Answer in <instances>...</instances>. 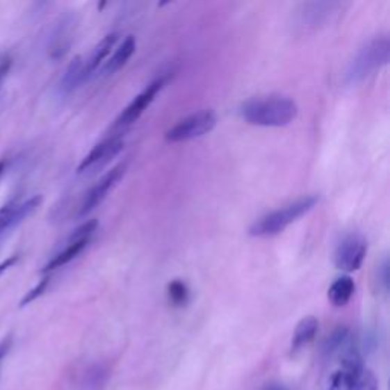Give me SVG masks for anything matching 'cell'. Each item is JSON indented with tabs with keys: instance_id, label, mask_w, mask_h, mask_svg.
<instances>
[{
	"instance_id": "cell-19",
	"label": "cell",
	"mask_w": 390,
	"mask_h": 390,
	"mask_svg": "<svg viewBox=\"0 0 390 390\" xmlns=\"http://www.w3.org/2000/svg\"><path fill=\"white\" fill-rule=\"evenodd\" d=\"M341 390H378V378L371 369H363Z\"/></svg>"
},
{
	"instance_id": "cell-15",
	"label": "cell",
	"mask_w": 390,
	"mask_h": 390,
	"mask_svg": "<svg viewBox=\"0 0 390 390\" xmlns=\"http://www.w3.org/2000/svg\"><path fill=\"white\" fill-rule=\"evenodd\" d=\"M355 293V282L351 276L337 277L328 290V299L334 307H345Z\"/></svg>"
},
{
	"instance_id": "cell-7",
	"label": "cell",
	"mask_w": 390,
	"mask_h": 390,
	"mask_svg": "<svg viewBox=\"0 0 390 390\" xmlns=\"http://www.w3.org/2000/svg\"><path fill=\"white\" fill-rule=\"evenodd\" d=\"M125 170L127 163H119L113 170H110L104 177L98 180V183H95V185L87 190L81 204H79L78 217H86V215H89L92 211L97 209L98 206L106 200L110 190L117 185V181L124 177Z\"/></svg>"
},
{
	"instance_id": "cell-17",
	"label": "cell",
	"mask_w": 390,
	"mask_h": 390,
	"mask_svg": "<svg viewBox=\"0 0 390 390\" xmlns=\"http://www.w3.org/2000/svg\"><path fill=\"white\" fill-rule=\"evenodd\" d=\"M107 377L108 372L104 366L93 364L84 371L81 378V387L83 390H101L106 384Z\"/></svg>"
},
{
	"instance_id": "cell-5",
	"label": "cell",
	"mask_w": 390,
	"mask_h": 390,
	"mask_svg": "<svg viewBox=\"0 0 390 390\" xmlns=\"http://www.w3.org/2000/svg\"><path fill=\"white\" fill-rule=\"evenodd\" d=\"M165 86V79L159 78L154 79L153 83H149L145 89H143L136 98H134L129 106L124 108V111L121 115L117 116V119L115 121L113 127H111V131H124L129 129L130 125H133L138 119L143 115L151 102L154 101V98L157 97V93L162 90V87Z\"/></svg>"
},
{
	"instance_id": "cell-11",
	"label": "cell",
	"mask_w": 390,
	"mask_h": 390,
	"mask_svg": "<svg viewBox=\"0 0 390 390\" xmlns=\"http://www.w3.org/2000/svg\"><path fill=\"white\" fill-rule=\"evenodd\" d=\"M117 40H119V34L111 33V34H108V35L102 38L97 46H95V49L90 54V57L84 61V78H86V81L95 74V72L99 69L102 63H106L111 49H113L115 44L117 43Z\"/></svg>"
},
{
	"instance_id": "cell-26",
	"label": "cell",
	"mask_w": 390,
	"mask_h": 390,
	"mask_svg": "<svg viewBox=\"0 0 390 390\" xmlns=\"http://www.w3.org/2000/svg\"><path fill=\"white\" fill-rule=\"evenodd\" d=\"M266 390H285L282 386H270Z\"/></svg>"
},
{
	"instance_id": "cell-14",
	"label": "cell",
	"mask_w": 390,
	"mask_h": 390,
	"mask_svg": "<svg viewBox=\"0 0 390 390\" xmlns=\"http://www.w3.org/2000/svg\"><path fill=\"white\" fill-rule=\"evenodd\" d=\"M317 330H319V320H317L314 316L304 317V319L296 325V330H294L293 340H291V351L298 352L302 348H305L307 345L311 343L316 337Z\"/></svg>"
},
{
	"instance_id": "cell-25",
	"label": "cell",
	"mask_w": 390,
	"mask_h": 390,
	"mask_svg": "<svg viewBox=\"0 0 390 390\" xmlns=\"http://www.w3.org/2000/svg\"><path fill=\"white\" fill-rule=\"evenodd\" d=\"M17 259H19V257H15V254H13V257H10L8 259L0 262V275H2V273L5 272V270L13 267V266L15 264V262H17Z\"/></svg>"
},
{
	"instance_id": "cell-10",
	"label": "cell",
	"mask_w": 390,
	"mask_h": 390,
	"mask_svg": "<svg viewBox=\"0 0 390 390\" xmlns=\"http://www.w3.org/2000/svg\"><path fill=\"white\" fill-rule=\"evenodd\" d=\"M40 203H42V197L35 195L28 198L25 202L13 200L2 206L0 208V236L10 232L15 226H19L28 215H31L38 208Z\"/></svg>"
},
{
	"instance_id": "cell-13",
	"label": "cell",
	"mask_w": 390,
	"mask_h": 390,
	"mask_svg": "<svg viewBox=\"0 0 390 390\" xmlns=\"http://www.w3.org/2000/svg\"><path fill=\"white\" fill-rule=\"evenodd\" d=\"M134 51H136V38H134L133 35L125 37L122 40V43L117 46L115 54L106 60L104 66H102V70H101L102 75L110 76V75L116 74L117 70H121L127 63H129V60L133 57Z\"/></svg>"
},
{
	"instance_id": "cell-4",
	"label": "cell",
	"mask_w": 390,
	"mask_h": 390,
	"mask_svg": "<svg viewBox=\"0 0 390 390\" xmlns=\"http://www.w3.org/2000/svg\"><path fill=\"white\" fill-rule=\"evenodd\" d=\"M217 125V115L212 110H202L183 117L176 125L165 133V139L170 143L189 142L211 133Z\"/></svg>"
},
{
	"instance_id": "cell-2",
	"label": "cell",
	"mask_w": 390,
	"mask_h": 390,
	"mask_svg": "<svg viewBox=\"0 0 390 390\" xmlns=\"http://www.w3.org/2000/svg\"><path fill=\"white\" fill-rule=\"evenodd\" d=\"M317 203H319V197H302L299 200L286 204L281 209L270 212L254 221L252 227L249 229V235L257 238H270L279 235L290 225H293L294 221H298L300 217L311 212Z\"/></svg>"
},
{
	"instance_id": "cell-9",
	"label": "cell",
	"mask_w": 390,
	"mask_h": 390,
	"mask_svg": "<svg viewBox=\"0 0 390 390\" xmlns=\"http://www.w3.org/2000/svg\"><path fill=\"white\" fill-rule=\"evenodd\" d=\"M341 10L339 2H308L302 3L298 11V25L304 29H316L331 22Z\"/></svg>"
},
{
	"instance_id": "cell-20",
	"label": "cell",
	"mask_w": 390,
	"mask_h": 390,
	"mask_svg": "<svg viewBox=\"0 0 390 390\" xmlns=\"http://www.w3.org/2000/svg\"><path fill=\"white\" fill-rule=\"evenodd\" d=\"M168 298L172 305L183 307L188 304L189 300V289L183 281H172L168 285Z\"/></svg>"
},
{
	"instance_id": "cell-6",
	"label": "cell",
	"mask_w": 390,
	"mask_h": 390,
	"mask_svg": "<svg viewBox=\"0 0 390 390\" xmlns=\"http://www.w3.org/2000/svg\"><path fill=\"white\" fill-rule=\"evenodd\" d=\"M366 252H368V243L364 238L358 234H351L345 236L337 245L334 253V264L346 273L357 272L363 266Z\"/></svg>"
},
{
	"instance_id": "cell-27",
	"label": "cell",
	"mask_w": 390,
	"mask_h": 390,
	"mask_svg": "<svg viewBox=\"0 0 390 390\" xmlns=\"http://www.w3.org/2000/svg\"><path fill=\"white\" fill-rule=\"evenodd\" d=\"M3 171H5V161H0V177H2Z\"/></svg>"
},
{
	"instance_id": "cell-23",
	"label": "cell",
	"mask_w": 390,
	"mask_h": 390,
	"mask_svg": "<svg viewBox=\"0 0 390 390\" xmlns=\"http://www.w3.org/2000/svg\"><path fill=\"white\" fill-rule=\"evenodd\" d=\"M11 66H13V58L10 55H2V57H0V87H2L5 78L8 76V74H10Z\"/></svg>"
},
{
	"instance_id": "cell-16",
	"label": "cell",
	"mask_w": 390,
	"mask_h": 390,
	"mask_svg": "<svg viewBox=\"0 0 390 390\" xmlns=\"http://www.w3.org/2000/svg\"><path fill=\"white\" fill-rule=\"evenodd\" d=\"M86 81L84 78V61L81 57H76L72 60L70 65L67 66L65 75L61 78L60 83V92L63 95H69L74 92L79 84Z\"/></svg>"
},
{
	"instance_id": "cell-22",
	"label": "cell",
	"mask_w": 390,
	"mask_h": 390,
	"mask_svg": "<svg viewBox=\"0 0 390 390\" xmlns=\"http://www.w3.org/2000/svg\"><path fill=\"white\" fill-rule=\"evenodd\" d=\"M47 285H49V277H44V279L40 281V282L34 286L33 290H29V291L25 294V298H23L22 302H20V307H26V305L31 304V302H34L35 299H38V298L42 296V294L46 291Z\"/></svg>"
},
{
	"instance_id": "cell-21",
	"label": "cell",
	"mask_w": 390,
	"mask_h": 390,
	"mask_svg": "<svg viewBox=\"0 0 390 390\" xmlns=\"http://www.w3.org/2000/svg\"><path fill=\"white\" fill-rule=\"evenodd\" d=\"M377 285L381 293L387 294V291H389V261H387V258L381 261L377 267Z\"/></svg>"
},
{
	"instance_id": "cell-24",
	"label": "cell",
	"mask_w": 390,
	"mask_h": 390,
	"mask_svg": "<svg viewBox=\"0 0 390 390\" xmlns=\"http://www.w3.org/2000/svg\"><path fill=\"white\" fill-rule=\"evenodd\" d=\"M11 346H13V336H6L2 341H0V361L3 360L8 352H10Z\"/></svg>"
},
{
	"instance_id": "cell-12",
	"label": "cell",
	"mask_w": 390,
	"mask_h": 390,
	"mask_svg": "<svg viewBox=\"0 0 390 390\" xmlns=\"http://www.w3.org/2000/svg\"><path fill=\"white\" fill-rule=\"evenodd\" d=\"M89 243H90V238H75L70 235L66 247L63 249L60 253L55 254V257L47 262L43 268V273L54 272V270L61 268L63 266L69 264L70 261H74L78 254L87 247V244Z\"/></svg>"
},
{
	"instance_id": "cell-18",
	"label": "cell",
	"mask_w": 390,
	"mask_h": 390,
	"mask_svg": "<svg viewBox=\"0 0 390 390\" xmlns=\"http://www.w3.org/2000/svg\"><path fill=\"white\" fill-rule=\"evenodd\" d=\"M351 336L352 334L346 328V326H337V328L334 330L325 340V343H323L325 355L331 357L334 354H339L340 349L345 346V343Z\"/></svg>"
},
{
	"instance_id": "cell-1",
	"label": "cell",
	"mask_w": 390,
	"mask_h": 390,
	"mask_svg": "<svg viewBox=\"0 0 390 390\" xmlns=\"http://www.w3.org/2000/svg\"><path fill=\"white\" fill-rule=\"evenodd\" d=\"M298 111L296 102L282 95L254 98L241 106V116L245 122L267 129H279L291 124L296 119Z\"/></svg>"
},
{
	"instance_id": "cell-3",
	"label": "cell",
	"mask_w": 390,
	"mask_h": 390,
	"mask_svg": "<svg viewBox=\"0 0 390 390\" xmlns=\"http://www.w3.org/2000/svg\"><path fill=\"white\" fill-rule=\"evenodd\" d=\"M390 42L386 35L375 37L363 44L352 61L349 63L345 74V83L348 86H355L363 83L366 78L375 74L389 63Z\"/></svg>"
},
{
	"instance_id": "cell-8",
	"label": "cell",
	"mask_w": 390,
	"mask_h": 390,
	"mask_svg": "<svg viewBox=\"0 0 390 390\" xmlns=\"http://www.w3.org/2000/svg\"><path fill=\"white\" fill-rule=\"evenodd\" d=\"M124 145H125L124 139L121 136H117V134L99 142L98 145H95L90 149V153L83 159L81 163H79L78 172L83 174V172L104 168L107 163H110V161H113V159L121 153L124 149Z\"/></svg>"
}]
</instances>
